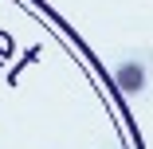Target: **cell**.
Wrapping results in <instances>:
<instances>
[{
  "label": "cell",
  "mask_w": 153,
  "mask_h": 149,
  "mask_svg": "<svg viewBox=\"0 0 153 149\" xmlns=\"http://www.w3.org/2000/svg\"><path fill=\"white\" fill-rule=\"evenodd\" d=\"M118 86L126 94H141L145 90V67L141 63H122L118 67Z\"/></svg>",
  "instance_id": "6da1fadb"
}]
</instances>
